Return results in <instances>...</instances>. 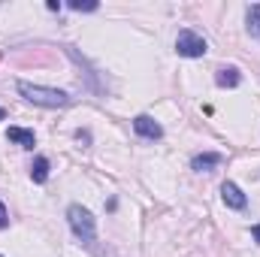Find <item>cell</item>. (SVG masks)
Listing matches in <instances>:
<instances>
[{"instance_id":"6da1fadb","label":"cell","mask_w":260,"mask_h":257,"mask_svg":"<svg viewBox=\"0 0 260 257\" xmlns=\"http://www.w3.org/2000/svg\"><path fill=\"white\" fill-rule=\"evenodd\" d=\"M18 88V94L27 100V103H34V106H46V109H61V106H70V94L61 91V88H46V85H34V82H18L15 85Z\"/></svg>"},{"instance_id":"7a4b0ae2","label":"cell","mask_w":260,"mask_h":257,"mask_svg":"<svg viewBox=\"0 0 260 257\" xmlns=\"http://www.w3.org/2000/svg\"><path fill=\"white\" fill-rule=\"evenodd\" d=\"M67 221H70L73 236L82 245H94V239H97V218L91 215V209H85L82 203H73L67 209Z\"/></svg>"},{"instance_id":"3957f363","label":"cell","mask_w":260,"mask_h":257,"mask_svg":"<svg viewBox=\"0 0 260 257\" xmlns=\"http://www.w3.org/2000/svg\"><path fill=\"white\" fill-rule=\"evenodd\" d=\"M176 52L182 55V58H203L206 52H209V46H206V40L194 34V30H179V37H176Z\"/></svg>"},{"instance_id":"277c9868","label":"cell","mask_w":260,"mask_h":257,"mask_svg":"<svg viewBox=\"0 0 260 257\" xmlns=\"http://www.w3.org/2000/svg\"><path fill=\"white\" fill-rule=\"evenodd\" d=\"M221 200H224L230 209H236V212H242V209L248 206V197L242 194V188H239L236 182H224V185H221Z\"/></svg>"},{"instance_id":"5b68a950","label":"cell","mask_w":260,"mask_h":257,"mask_svg":"<svg viewBox=\"0 0 260 257\" xmlns=\"http://www.w3.org/2000/svg\"><path fill=\"white\" fill-rule=\"evenodd\" d=\"M133 130H136L142 139H160V136H164V127H160L151 115H136V118H133Z\"/></svg>"},{"instance_id":"8992f818","label":"cell","mask_w":260,"mask_h":257,"mask_svg":"<svg viewBox=\"0 0 260 257\" xmlns=\"http://www.w3.org/2000/svg\"><path fill=\"white\" fill-rule=\"evenodd\" d=\"M221 154L218 151H203V154H194V160H191V167H194L197 173H212L215 167H221Z\"/></svg>"},{"instance_id":"52a82bcc","label":"cell","mask_w":260,"mask_h":257,"mask_svg":"<svg viewBox=\"0 0 260 257\" xmlns=\"http://www.w3.org/2000/svg\"><path fill=\"white\" fill-rule=\"evenodd\" d=\"M215 82H218V88H239L242 85V73L236 67H221L215 73Z\"/></svg>"},{"instance_id":"ba28073f","label":"cell","mask_w":260,"mask_h":257,"mask_svg":"<svg viewBox=\"0 0 260 257\" xmlns=\"http://www.w3.org/2000/svg\"><path fill=\"white\" fill-rule=\"evenodd\" d=\"M6 139H9V142H15V145H21V148H34V145H37L34 130H24V127H9Z\"/></svg>"},{"instance_id":"9c48e42d","label":"cell","mask_w":260,"mask_h":257,"mask_svg":"<svg viewBox=\"0 0 260 257\" xmlns=\"http://www.w3.org/2000/svg\"><path fill=\"white\" fill-rule=\"evenodd\" d=\"M30 179H34L37 185H46V182H49V157H34V164H30Z\"/></svg>"},{"instance_id":"30bf717a","label":"cell","mask_w":260,"mask_h":257,"mask_svg":"<svg viewBox=\"0 0 260 257\" xmlns=\"http://www.w3.org/2000/svg\"><path fill=\"white\" fill-rule=\"evenodd\" d=\"M245 21H248V34H251L254 40H260V3L248 6V12H245Z\"/></svg>"},{"instance_id":"8fae6325","label":"cell","mask_w":260,"mask_h":257,"mask_svg":"<svg viewBox=\"0 0 260 257\" xmlns=\"http://www.w3.org/2000/svg\"><path fill=\"white\" fill-rule=\"evenodd\" d=\"M67 6H70V9H76V12H97V9H100V3H97V0H70Z\"/></svg>"},{"instance_id":"7c38bea8","label":"cell","mask_w":260,"mask_h":257,"mask_svg":"<svg viewBox=\"0 0 260 257\" xmlns=\"http://www.w3.org/2000/svg\"><path fill=\"white\" fill-rule=\"evenodd\" d=\"M3 227H9V212H6V206L0 203V230H3Z\"/></svg>"},{"instance_id":"4fadbf2b","label":"cell","mask_w":260,"mask_h":257,"mask_svg":"<svg viewBox=\"0 0 260 257\" xmlns=\"http://www.w3.org/2000/svg\"><path fill=\"white\" fill-rule=\"evenodd\" d=\"M251 236H254V242L260 245V224H254V227H251Z\"/></svg>"},{"instance_id":"5bb4252c","label":"cell","mask_w":260,"mask_h":257,"mask_svg":"<svg viewBox=\"0 0 260 257\" xmlns=\"http://www.w3.org/2000/svg\"><path fill=\"white\" fill-rule=\"evenodd\" d=\"M3 118H6V112H3V109H0V121H3Z\"/></svg>"},{"instance_id":"9a60e30c","label":"cell","mask_w":260,"mask_h":257,"mask_svg":"<svg viewBox=\"0 0 260 257\" xmlns=\"http://www.w3.org/2000/svg\"><path fill=\"white\" fill-rule=\"evenodd\" d=\"M0 257H3V254H0Z\"/></svg>"}]
</instances>
